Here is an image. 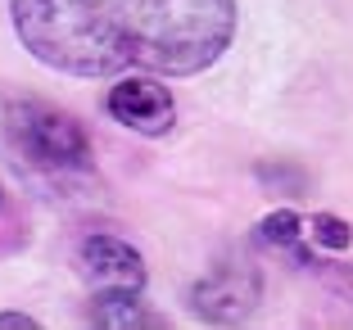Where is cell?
Here are the masks:
<instances>
[{
  "label": "cell",
  "instance_id": "obj_1",
  "mask_svg": "<svg viewBox=\"0 0 353 330\" xmlns=\"http://www.w3.org/2000/svg\"><path fill=\"white\" fill-rule=\"evenodd\" d=\"M10 14L32 59L68 77H190L236 37V0H10Z\"/></svg>",
  "mask_w": 353,
  "mask_h": 330
},
{
  "label": "cell",
  "instance_id": "obj_2",
  "mask_svg": "<svg viewBox=\"0 0 353 330\" xmlns=\"http://www.w3.org/2000/svg\"><path fill=\"white\" fill-rule=\"evenodd\" d=\"M0 136L23 167L46 176H68L91 167V141L73 114L46 100H10L0 114Z\"/></svg>",
  "mask_w": 353,
  "mask_h": 330
},
{
  "label": "cell",
  "instance_id": "obj_3",
  "mask_svg": "<svg viewBox=\"0 0 353 330\" xmlns=\"http://www.w3.org/2000/svg\"><path fill=\"white\" fill-rule=\"evenodd\" d=\"M263 299V276L254 262L245 258H227L213 271L199 276V285L190 289V308L204 321H218V326H236L245 321Z\"/></svg>",
  "mask_w": 353,
  "mask_h": 330
},
{
  "label": "cell",
  "instance_id": "obj_4",
  "mask_svg": "<svg viewBox=\"0 0 353 330\" xmlns=\"http://www.w3.org/2000/svg\"><path fill=\"white\" fill-rule=\"evenodd\" d=\"M104 109H109L114 123H123L127 132H141V136H163L176 123L172 91L163 82H154V77H123L109 91Z\"/></svg>",
  "mask_w": 353,
  "mask_h": 330
},
{
  "label": "cell",
  "instance_id": "obj_5",
  "mask_svg": "<svg viewBox=\"0 0 353 330\" xmlns=\"http://www.w3.org/2000/svg\"><path fill=\"white\" fill-rule=\"evenodd\" d=\"M77 262L95 289H145V258L118 236H86Z\"/></svg>",
  "mask_w": 353,
  "mask_h": 330
},
{
  "label": "cell",
  "instance_id": "obj_6",
  "mask_svg": "<svg viewBox=\"0 0 353 330\" xmlns=\"http://www.w3.org/2000/svg\"><path fill=\"white\" fill-rule=\"evenodd\" d=\"M91 321L95 326H163V317L141 299V289H100Z\"/></svg>",
  "mask_w": 353,
  "mask_h": 330
},
{
  "label": "cell",
  "instance_id": "obj_7",
  "mask_svg": "<svg viewBox=\"0 0 353 330\" xmlns=\"http://www.w3.org/2000/svg\"><path fill=\"white\" fill-rule=\"evenodd\" d=\"M259 240H268V245H276V249H285V254H294V258L303 262V267H312V249L303 245V217L294 213V208H276V213H268L259 222Z\"/></svg>",
  "mask_w": 353,
  "mask_h": 330
},
{
  "label": "cell",
  "instance_id": "obj_8",
  "mask_svg": "<svg viewBox=\"0 0 353 330\" xmlns=\"http://www.w3.org/2000/svg\"><path fill=\"white\" fill-rule=\"evenodd\" d=\"M303 236H308L317 249H349V245H353L349 222H344V217H331V213L303 217Z\"/></svg>",
  "mask_w": 353,
  "mask_h": 330
},
{
  "label": "cell",
  "instance_id": "obj_9",
  "mask_svg": "<svg viewBox=\"0 0 353 330\" xmlns=\"http://www.w3.org/2000/svg\"><path fill=\"white\" fill-rule=\"evenodd\" d=\"M5 326H23V330H32L37 321H32V317H23V312H0V330H5Z\"/></svg>",
  "mask_w": 353,
  "mask_h": 330
}]
</instances>
